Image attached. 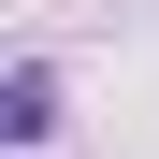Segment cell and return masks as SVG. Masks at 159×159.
Listing matches in <instances>:
<instances>
[{
    "label": "cell",
    "mask_w": 159,
    "mask_h": 159,
    "mask_svg": "<svg viewBox=\"0 0 159 159\" xmlns=\"http://www.w3.org/2000/svg\"><path fill=\"white\" fill-rule=\"evenodd\" d=\"M0 130H15V145H43V130H58V72H43V58L0 87Z\"/></svg>",
    "instance_id": "obj_1"
}]
</instances>
